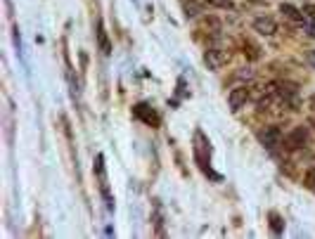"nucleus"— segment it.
<instances>
[{
  "label": "nucleus",
  "mask_w": 315,
  "mask_h": 239,
  "mask_svg": "<svg viewBox=\"0 0 315 239\" xmlns=\"http://www.w3.org/2000/svg\"><path fill=\"white\" fill-rule=\"evenodd\" d=\"M192 156H195V163L202 168V173L213 180H220V175L211 171V142L202 128H195L192 133Z\"/></svg>",
  "instance_id": "obj_1"
},
{
  "label": "nucleus",
  "mask_w": 315,
  "mask_h": 239,
  "mask_svg": "<svg viewBox=\"0 0 315 239\" xmlns=\"http://www.w3.org/2000/svg\"><path fill=\"white\" fill-rule=\"evenodd\" d=\"M93 173L98 178V187H100V194L105 199V206L107 211H114V196L109 192V180H107V166H105V156L98 154L95 156V166H93Z\"/></svg>",
  "instance_id": "obj_2"
},
{
  "label": "nucleus",
  "mask_w": 315,
  "mask_h": 239,
  "mask_svg": "<svg viewBox=\"0 0 315 239\" xmlns=\"http://www.w3.org/2000/svg\"><path fill=\"white\" fill-rule=\"evenodd\" d=\"M133 116L138 121H142L145 126H150V128H159V126H161L159 111H157L152 104H147V102H138V104L133 107Z\"/></svg>",
  "instance_id": "obj_3"
},
{
  "label": "nucleus",
  "mask_w": 315,
  "mask_h": 239,
  "mask_svg": "<svg viewBox=\"0 0 315 239\" xmlns=\"http://www.w3.org/2000/svg\"><path fill=\"white\" fill-rule=\"evenodd\" d=\"M284 142V149H289V152H294V149H301V147H306L308 144V128H304V126H296L289 135H284L282 138Z\"/></svg>",
  "instance_id": "obj_4"
},
{
  "label": "nucleus",
  "mask_w": 315,
  "mask_h": 239,
  "mask_svg": "<svg viewBox=\"0 0 315 239\" xmlns=\"http://www.w3.org/2000/svg\"><path fill=\"white\" fill-rule=\"evenodd\" d=\"M259 142H261L265 149H275L280 142H282V131L277 128V126H268V128H263L259 133Z\"/></svg>",
  "instance_id": "obj_5"
},
{
  "label": "nucleus",
  "mask_w": 315,
  "mask_h": 239,
  "mask_svg": "<svg viewBox=\"0 0 315 239\" xmlns=\"http://www.w3.org/2000/svg\"><path fill=\"white\" fill-rule=\"evenodd\" d=\"M247 99H249V88L247 86H239L235 88L232 93L228 95V104H230V111H239V109L247 104Z\"/></svg>",
  "instance_id": "obj_6"
},
{
  "label": "nucleus",
  "mask_w": 315,
  "mask_h": 239,
  "mask_svg": "<svg viewBox=\"0 0 315 239\" xmlns=\"http://www.w3.org/2000/svg\"><path fill=\"white\" fill-rule=\"evenodd\" d=\"M230 54L223 52V50H207V54H204V64L211 69V71H218L223 64H228Z\"/></svg>",
  "instance_id": "obj_7"
},
{
  "label": "nucleus",
  "mask_w": 315,
  "mask_h": 239,
  "mask_svg": "<svg viewBox=\"0 0 315 239\" xmlns=\"http://www.w3.org/2000/svg\"><path fill=\"white\" fill-rule=\"evenodd\" d=\"M254 31L263 33V36H272V33L277 31V24L270 17H259V19H254Z\"/></svg>",
  "instance_id": "obj_8"
},
{
  "label": "nucleus",
  "mask_w": 315,
  "mask_h": 239,
  "mask_svg": "<svg viewBox=\"0 0 315 239\" xmlns=\"http://www.w3.org/2000/svg\"><path fill=\"white\" fill-rule=\"evenodd\" d=\"M154 216H152V225H154V235L157 237H163L166 235V230H163V211H161V201L159 199H154Z\"/></svg>",
  "instance_id": "obj_9"
},
{
  "label": "nucleus",
  "mask_w": 315,
  "mask_h": 239,
  "mask_svg": "<svg viewBox=\"0 0 315 239\" xmlns=\"http://www.w3.org/2000/svg\"><path fill=\"white\" fill-rule=\"evenodd\" d=\"M98 45H100V52L105 54H111V43H109V36H107V31H105V24L98 19Z\"/></svg>",
  "instance_id": "obj_10"
},
{
  "label": "nucleus",
  "mask_w": 315,
  "mask_h": 239,
  "mask_svg": "<svg viewBox=\"0 0 315 239\" xmlns=\"http://www.w3.org/2000/svg\"><path fill=\"white\" fill-rule=\"evenodd\" d=\"M268 223H270L272 235H282L284 232V218L280 216L277 211H270V213H268Z\"/></svg>",
  "instance_id": "obj_11"
},
{
  "label": "nucleus",
  "mask_w": 315,
  "mask_h": 239,
  "mask_svg": "<svg viewBox=\"0 0 315 239\" xmlns=\"http://www.w3.org/2000/svg\"><path fill=\"white\" fill-rule=\"evenodd\" d=\"M280 12H282L287 19H292V22H301L304 19V12H299L294 5H280Z\"/></svg>",
  "instance_id": "obj_12"
},
{
  "label": "nucleus",
  "mask_w": 315,
  "mask_h": 239,
  "mask_svg": "<svg viewBox=\"0 0 315 239\" xmlns=\"http://www.w3.org/2000/svg\"><path fill=\"white\" fill-rule=\"evenodd\" d=\"M244 54L249 57L251 62H256V59L261 57V50H259V45H254L251 41H247V43H244Z\"/></svg>",
  "instance_id": "obj_13"
},
{
  "label": "nucleus",
  "mask_w": 315,
  "mask_h": 239,
  "mask_svg": "<svg viewBox=\"0 0 315 239\" xmlns=\"http://www.w3.org/2000/svg\"><path fill=\"white\" fill-rule=\"evenodd\" d=\"M304 185L308 187V190H313V192H315V166L306 171V175H304Z\"/></svg>",
  "instance_id": "obj_14"
},
{
  "label": "nucleus",
  "mask_w": 315,
  "mask_h": 239,
  "mask_svg": "<svg viewBox=\"0 0 315 239\" xmlns=\"http://www.w3.org/2000/svg\"><path fill=\"white\" fill-rule=\"evenodd\" d=\"M209 5H216V7H230L232 0H207Z\"/></svg>",
  "instance_id": "obj_15"
},
{
  "label": "nucleus",
  "mask_w": 315,
  "mask_h": 239,
  "mask_svg": "<svg viewBox=\"0 0 315 239\" xmlns=\"http://www.w3.org/2000/svg\"><path fill=\"white\" fill-rule=\"evenodd\" d=\"M304 14H311V17L315 19V7H311V5H308V7H304Z\"/></svg>",
  "instance_id": "obj_16"
},
{
  "label": "nucleus",
  "mask_w": 315,
  "mask_h": 239,
  "mask_svg": "<svg viewBox=\"0 0 315 239\" xmlns=\"http://www.w3.org/2000/svg\"><path fill=\"white\" fill-rule=\"evenodd\" d=\"M308 59H311V64L315 66V50H313V52H311V54H308Z\"/></svg>",
  "instance_id": "obj_17"
},
{
  "label": "nucleus",
  "mask_w": 315,
  "mask_h": 239,
  "mask_svg": "<svg viewBox=\"0 0 315 239\" xmlns=\"http://www.w3.org/2000/svg\"><path fill=\"white\" fill-rule=\"evenodd\" d=\"M308 31H311V36L315 38V26H308Z\"/></svg>",
  "instance_id": "obj_18"
},
{
  "label": "nucleus",
  "mask_w": 315,
  "mask_h": 239,
  "mask_svg": "<svg viewBox=\"0 0 315 239\" xmlns=\"http://www.w3.org/2000/svg\"><path fill=\"white\" fill-rule=\"evenodd\" d=\"M308 123H311V126H315V116H313V119H311V121H308Z\"/></svg>",
  "instance_id": "obj_19"
},
{
  "label": "nucleus",
  "mask_w": 315,
  "mask_h": 239,
  "mask_svg": "<svg viewBox=\"0 0 315 239\" xmlns=\"http://www.w3.org/2000/svg\"><path fill=\"white\" fill-rule=\"evenodd\" d=\"M311 104H313V107H315V97H313V99H311Z\"/></svg>",
  "instance_id": "obj_20"
},
{
  "label": "nucleus",
  "mask_w": 315,
  "mask_h": 239,
  "mask_svg": "<svg viewBox=\"0 0 315 239\" xmlns=\"http://www.w3.org/2000/svg\"><path fill=\"white\" fill-rule=\"evenodd\" d=\"M254 2H259V0H254Z\"/></svg>",
  "instance_id": "obj_21"
}]
</instances>
